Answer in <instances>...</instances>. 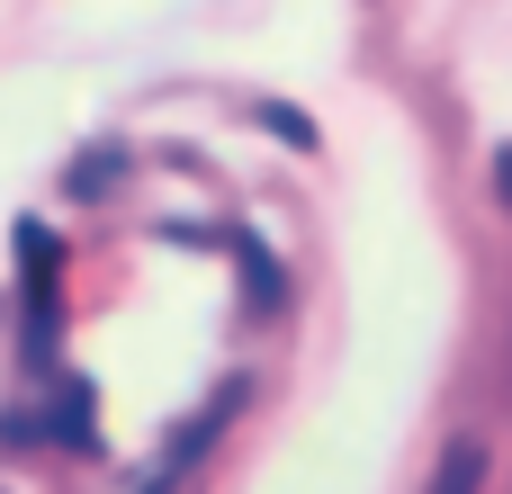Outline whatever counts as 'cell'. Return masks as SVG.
Segmentation results:
<instances>
[{"mask_svg":"<svg viewBox=\"0 0 512 494\" xmlns=\"http://www.w3.org/2000/svg\"><path fill=\"white\" fill-rule=\"evenodd\" d=\"M18 270H27V288H36V306H45V288H54V234H45V225H18Z\"/></svg>","mask_w":512,"mask_h":494,"instance_id":"3","label":"cell"},{"mask_svg":"<svg viewBox=\"0 0 512 494\" xmlns=\"http://www.w3.org/2000/svg\"><path fill=\"white\" fill-rule=\"evenodd\" d=\"M45 441H63V450H90V387H54V405H45Z\"/></svg>","mask_w":512,"mask_h":494,"instance_id":"1","label":"cell"},{"mask_svg":"<svg viewBox=\"0 0 512 494\" xmlns=\"http://www.w3.org/2000/svg\"><path fill=\"white\" fill-rule=\"evenodd\" d=\"M495 198H504V207H512V144H504V153H495Z\"/></svg>","mask_w":512,"mask_h":494,"instance_id":"7","label":"cell"},{"mask_svg":"<svg viewBox=\"0 0 512 494\" xmlns=\"http://www.w3.org/2000/svg\"><path fill=\"white\" fill-rule=\"evenodd\" d=\"M243 288H252V306H279V261L252 252V243H243Z\"/></svg>","mask_w":512,"mask_h":494,"instance_id":"5","label":"cell"},{"mask_svg":"<svg viewBox=\"0 0 512 494\" xmlns=\"http://www.w3.org/2000/svg\"><path fill=\"white\" fill-rule=\"evenodd\" d=\"M432 494H486V441H450L432 468Z\"/></svg>","mask_w":512,"mask_h":494,"instance_id":"2","label":"cell"},{"mask_svg":"<svg viewBox=\"0 0 512 494\" xmlns=\"http://www.w3.org/2000/svg\"><path fill=\"white\" fill-rule=\"evenodd\" d=\"M117 171H126V153H90V162H72V198H99Z\"/></svg>","mask_w":512,"mask_h":494,"instance_id":"4","label":"cell"},{"mask_svg":"<svg viewBox=\"0 0 512 494\" xmlns=\"http://www.w3.org/2000/svg\"><path fill=\"white\" fill-rule=\"evenodd\" d=\"M261 117H270V126H279V135H288V144H315V126H306V117H297V108H261Z\"/></svg>","mask_w":512,"mask_h":494,"instance_id":"6","label":"cell"}]
</instances>
